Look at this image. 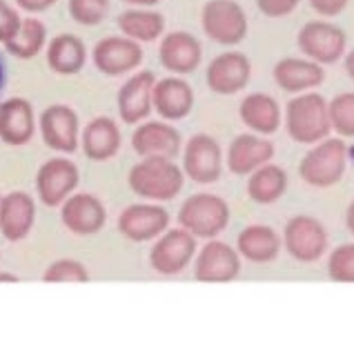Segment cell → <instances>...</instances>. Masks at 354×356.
Masks as SVG:
<instances>
[{
    "label": "cell",
    "instance_id": "6da1fadb",
    "mask_svg": "<svg viewBox=\"0 0 354 356\" xmlns=\"http://www.w3.org/2000/svg\"><path fill=\"white\" fill-rule=\"evenodd\" d=\"M127 185L138 198L168 203L179 198L185 185V172L174 159H140L127 174Z\"/></svg>",
    "mask_w": 354,
    "mask_h": 356
},
{
    "label": "cell",
    "instance_id": "7a4b0ae2",
    "mask_svg": "<svg viewBox=\"0 0 354 356\" xmlns=\"http://www.w3.org/2000/svg\"><path fill=\"white\" fill-rule=\"evenodd\" d=\"M287 136L298 145H314L330 136L328 100L316 92L296 94L285 107Z\"/></svg>",
    "mask_w": 354,
    "mask_h": 356
},
{
    "label": "cell",
    "instance_id": "3957f363",
    "mask_svg": "<svg viewBox=\"0 0 354 356\" xmlns=\"http://www.w3.org/2000/svg\"><path fill=\"white\" fill-rule=\"evenodd\" d=\"M348 170V145L343 138H323L312 145L301 165H298V176L309 187H335Z\"/></svg>",
    "mask_w": 354,
    "mask_h": 356
},
{
    "label": "cell",
    "instance_id": "277c9868",
    "mask_svg": "<svg viewBox=\"0 0 354 356\" xmlns=\"http://www.w3.org/2000/svg\"><path fill=\"white\" fill-rule=\"evenodd\" d=\"M230 222V205L218 194H192L179 209V225L196 238H216Z\"/></svg>",
    "mask_w": 354,
    "mask_h": 356
},
{
    "label": "cell",
    "instance_id": "5b68a950",
    "mask_svg": "<svg viewBox=\"0 0 354 356\" xmlns=\"http://www.w3.org/2000/svg\"><path fill=\"white\" fill-rule=\"evenodd\" d=\"M196 236L185 227L165 229L150 250V265L161 276H176L194 261L198 252Z\"/></svg>",
    "mask_w": 354,
    "mask_h": 356
},
{
    "label": "cell",
    "instance_id": "8992f818",
    "mask_svg": "<svg viewBox=\"0 0 354 356\" xmlns=\"http://www.w3.org/2000/svg\"><path fill=\"white\" fill-rule=\"evenodd\" d=\"M283 248L298 263H316L328 252V229L316 216L296 214L285 222Z\"/></svg>",
    "mask_w": 354,
    "mask_h": 356
},
{
    "label": "cell",
    "instance_id": "52a82bcc",
    "mask_svg": "<svg viewBox=\"0 0 354 356\" xmlns=\"http://www.w3.org/2000/svg\"><path fill=\"white\" fill-rule=\"evenodd\" d=\"M201 25L207 38L227 47L248 36V14L236 0H207L201 11Z\"/></svg>",
    "mask_w": 354,
    "mask_h": 356
},
{
    "label": "cell",
    "instance_id": "ba28073f",
    "mask_svg": "<svg viewBox=\"0 0 354 356\" xmlns=\"http://www.w3.org/2000/svg\"><path fill=\"white\" fill-rule=\"evenodd\" d=\"M81 183L79 165L65 156H54L36 172V194L45 207H61Z\"/></svg>",
    "mask_w": 354,
    "mask_h": 356
},
{
    "label": "cell",
    "instance_id": "9c48e42d",
    "mask_svg": "<svg viewBox=\"0 0 354 356\" xmlns=\"http://www.w3.org/2000/svg\"><path fill=\"white\" fill-rule=\"evenodd\" d=\"M298 49L305 58L319 65H332L346 56V31L330 20H309L296 36Z\"/></svg>",
    "mask_w": 354,
    "mask_h": 356
},
{
    "label": "cell",
    "instance_id": "30bf717a",
    "mask_svg": "<svg viewBox=\"0 0 354 356\" xmlns=\"http://www.w3.org/2000/svg\"><path fill=\"white\" fill-rule=\"evenodd\" d=\"M183 172L198 185H212L223 174V152L214 136L194 134L183 149Z\"/></svg>",
    "mask_w": 354,
    "mask_h": 356
},
{
    "label": "cell",
    "instance_id": "8fae6325",
    "mask_svg": "<svg viewBox=\"0 0 354 356\" xmlns=\"http://www.w3.org/2000/svg\"><path fill=\"white\" fill-rule=\"evenodd\" d=\"M42 143L58 154H74L81 147V120L70 105H49L38 118Z\"/></svg>",
    "mask_w": 354,
    "mask_h": 356
},
{
    "label": "cell",
    "instance_id": "7c38bea8",
    "mask_svg": "<svg viewBox=\"0 0 354 356\" xmlns=\"http://www.w3.org/2000/svg\"><path fill=\"white\" fill-rule=\"evenodd\" d=\"M170 227V211L161 203L145 200V203L127 205L118 214V232L131 243L156 241Z\"/></svg>",
    "mask_w": 354,
    "mask_h": 356
},
{
    "label": "cell",
    "instance_id": "4fadbf2b",
    "mask_svg": "<svg viewBox=\"0 0 354 356\" xmlns=\"http://www.w3.org/2000/svg\"><path fill=\"white\" fill-rule=\"evenodd\" d=\"M241 274V254L232 245L209 238L194 256V278L201 283H232Z\"/></svg>",
    "mask_w": 354,
    "mask_h": 356
},
{
    "label": "cell",
    "instance_id": "5bb4252c",
    "mask_svg": "<svg viewBox=\"0 0 354 356\" xmlns=\"http://www.w3.org/2000/svg\"><path fill=\"white\" fill-rule=\"evenodd\" d=\"M131 149L140 159H176L183 149V136L170 120H143L131 134Z\"/></svg>",
    "mask_w": 354,
    "mask_h": 356
},
{
    "label": "cell",
    "instance_id": "9a60e30c",
    "mask_svg": "<svg viewBox=\"0 0 354 356\" xmlns=\"http://www.w3.org/2000/svg\"><path fill=\"white\" fill-rule=\"evenodd\" d=\"M143 56L145 51L140 42L127 36H105L94 44L92 60L96 70L105 76H125L143 63Z\"/></svg>",
    "mask_w": 354,
    "mask_h": 356
},
{
    "label": "cell",
    "instance_id": "2e32d148",
    "mask_svg": "<svg viewBox=\"0 0 354 356\" xmlns=\"http://www.w3.org/2000/svg\"><path fill=\"white\" fill-rule=\"evenodd\" d=\"M61 220L76 236H94L107 222L103 200L90 192H74L61 205Z\"/></svg>",
    "mask_w": 354,
    "mask_h": 356
},
{
    "label": "cell",
    "instance_id": "e0dca14e",
    "mask_svg": "<svg viewBox=\"0 0 354 356\" xmlns=\"http://www.w3.org/2000/svg\"><path fill=\"white\" fill-rule=\"evenodd\" d=\"M252 78V63L241 51H223L207 65V87L218 96L239 94L248 87Z\"/></svg>",
    "mask_w": 354,
    "mask_h": 356
},
{
    "label": "cell",
    "instance_id": "ac0fdd59",
    "mask_svg": "<svg viewBox=\"0 0 354 356\" xmlns=\"http://www.w3.org/2000/svg\"><path fill=\"white\" fill-rule=\"evenodd\" d=\"M156 83V74L150 70H143L131 74L127 81L118 89V114L125 125H138L147 120V116L154 111L152 105V92Z\"/></svg>",
    "mask_w": 354,
    "mask_h": 356
},
{
    "label": "cell",
    "instance_id": "d6986e66",
    "mask_svg": "<svg viewBox=\"0 0 354 356\" xmlns=\"http://www.w3.org/2000/svg\"><path fill=\"white\" fill-rule=\"evenodd\" d=\"M159 60L174 76L194 74L203 60V47L190 31H170L161 36Z\"/></svg>",
    "mask_w": 354,
    "mask_h": 356
},
{
    "label": "cell",
    "instance_id": "ffe728a7",
    "mask_svg": "<svg viewBox=\"0 0 354 356\" xmlns=\"http://www.w3.org/2000/svg\"><path fill=\"white\" fill-rule=\"evenodd\" d=\"M152 105L163 120H183L194 109V89L183 76H165L161 81L156 78Z\"/></svg>",
    "mask_w": 354,
    "mask_h": 356
},
{
    "label": "cell",
    "instance_id": "44dd1931",
    "mask_svg": "<svg viewBox=\"0 0 354 356\" xmlns=\"http://www.w3.org/2000/svg\"><path fill=\"white\" fill-rule=\"evenodd\" d=\"M38 120L27 98H7L0 103V140L9 147H23L34 138Z\"/></svg>",
    "mask_w": 354,
    "mask_h": 356
},
{
    "label": "cell",
    "instance_id": "7402d4cb",
    "mask_svg": "<svg viewBox=\"0 0 354 356\" xmlns=\"http://www.w3.org/2000/svg\"><path fill=\"white\" fill-rule=\"evenodd\" d=\"M36 222V200L27 192H9L0 200V234L9 243H20L29 236Z\"/></svg>",
    "mask_w": 354,
    "mask_h": 356
},
{
    "label": "cell",
    "instance_id": "603a6c76",
    "mask_svg": "<svg viewBox=\"0 0 354 356\" xmlns=\"http://www.w3.org/2000/svg\"><path fill=\"white\" fill-rule=\"evenodd\" d=\"M123 145V134L114 118L96 116L81 131V147L83 154L94 163H105L114 159Z\"/></svg>",
    "mask_w": 354,
    "mask_h": 356
},
{
    "label": "cell",
    "instance_id": "cb8c5ba5",
    "mask_svg": "<svg viewBox=\"0 0 354 356\" xmlns=\"http://www.w3.org/2000/svg\"><path fill=\"white\" fill-rule=\"evenodd\" d=\"M274 81L283 92L290 94H303L312 92L321 87L325 81L323 65H319L309 58H296V56H287L274 65Z\"/></svg>",
    "mask_w": 354,
    "mask_h": 356
},
{
    "label": "cell",
    "instance_id": "d4e9b609",
    "mask_svg": "<svg viewBox=\"0 0 354 356\" xmlns=\"http://www.w3.org/2000/svg\"><path fill=\"white\" fill-rule=\"evenodd\" d=\"M274 159V145L261 134H241L227 147V167L236 176H250L257 167Z\"/></svg>",
    "mask_w": 354,
    "mask_h": 356
},
{
    "label": "cell",
    "instance_id": "484cf974",
    "mask_svg": "<svg viewBox=\"0 0 354 356\" xmlns=\"http://www.w3.org/2000/svg\"><path fill=\"white\" fill-rule=\"evenodd\" d=\"M239 116L243 120V125L250 127L254 134H261V136L276 134L283 122V111L279 103L270 94L263 92H254L243 98L239 107Z\"/></svg>",
    "mask_w": 354,
    "mask_h": 356
},
{
    "label": "cell",
    "instance_id": "4316f807",
    "mask_svg": "<svg viewBox=\"0 0 354 356\" xmlns=\"http://www.w3.org/2000/svg\"><path fill=\"white\" fill-rule=\"evenodd\" d=\"M283 241L270 225H248L236 238V252L250 263H272L281 254Z\"/></svg>",
    "mask_w": 354,
    "mask_h": 356
},
{
    "label": "cell",
    "instance_id": "83f0119b",
    "mask_svg": "<svg viewBox=\"0 0 354 356\" xmlns=\"http://www.w3.org/2000/svg\"><path fill=\"white\" fill-rule=\"evenodd\" d=\"M87 63V47L76 33H58L47 44V65L58 76L79 74Z\"/></svg>",
    "mask_w": 354,
    "mask_h": 356
},
{
    "label": "cell",
    "instance_id": "f1b7e54d",
    "mask_svg": "<svg viewBox=\"0 0 354 356\" xmlns=\"http://www.w3.org/2000/svg\"><path fill=\"white\" fill-rule=\"evenodd\" d=\"M116 25L123 31V36L131 40L154 42L165 33V16L161 11H154L150 7H134L118 14Z\"/></svg>",
    "mask_w": 354,
    "mask_h": 356
},
{
    "label": "cell",
    "instance_id": "f546056e",
    "mask_svg": "<svg viewBox=\"0 0 354 356\" xmlns=\"http://www.w3.org/2000/svg\"><path fill=\"white\" fill-rule=\"evenodd\" d=\"M287 183H290L287 172L281 165L270 161L250 174L248 196L259 205H272L279 198H283V194L287 192Z\"/></svg>",
    "mask_w": 354,
    "mask_h": 356
},
{
    "label": "cell",
    "instance_id": "4dcf8cb0",
    "mask_svg": "<svg viewBox=\"0 0 354 356\" xmlns=\"http://www.w3.org/2000/svg\"><path fill=\"white\" fill-rule=\"evenodd\" d=\"M47 42V27L45 22L38 18H23L18 31L5 42L7 54H12L14 58L31 60L42 51Z\"/></svg>",
    "mask_w": 354,
    "mask_h": 356
},
{
    "label": "cell",
    "instance_id": "1f68e13d",
    "mask_svg": "<svg viewBox=\"0 0 354 356\" xmlns=\"http://www.w3.org/2000/svg\"><path fill=\"white\" fill-rule=\"evenodd\" d=\"M330 125L341 138H354V92H343L328 103Z\"/></svg>",
    "mask_w": 354,
    "mask_h": 356
},
{
    "label": "cell",
    "instance_id": "d6a6232c",
    "mask_svg": "<svg viewBox=\"0 0 354 356\" xmlns=\"http://www.w3.org/2000/svg\"><path fill=\"white\" fill-rule=\"evenodd\" d=\"M45 283H87L90 281V270L85 263L76 259H58L47 265L45 274H42Z\"/></svg>",
    "mask_w": 354,
    "mask_h": 356
},
{
    "label": "cell",
    "instance_id": "836d02e7",
    "mask_svg": "<svg viewBox=\"0 0 354 356\" xmlns=\"http://www.w3.org/2000/svg\"><path fill=\"white\" fill-rule=\"evenodd\" d=\"M67 9L74 22L83 27H96L109 14V0H67Z\"/></svg>",
    "mask_w": 354,
    "mask_h": 356
},
{
    "label": "cell",
    "instance_id": "e575fe53",
    "mask_svg": "<svg viewBox=\"0 0 354 356\" xmlns=\"http://www.w3.org/2000/svg\"><path fill=\"white\" fill-rule=\"evenodd\" d=\"M328 274L335 283H354V243L339 245L330 252Z\"/></svg>",
    "mask_w": 354,
    "mask_h": 356
},
{
    "label": "cell",
    "instance_id": "d590c367",
    "mask_svg": "<svg viewBox=\"0 0 354 356\" xmlns=\"http://www.w3.org/2000/svg\"><path fill=\"white\" fill-rule=\"evenodd\" d=\"M20 22H23V18H20L18 11L9 5L7 0H0V42L5 44L9 38H12L18 31Z\"/></svg>",
    "mask_w": 354,
    "mask_h": 356
},
{
    "label": "cell",
    "instance_id": "8d00e7d4",
    "mask_svg": "<svg viewBox=\"0 0 354 356\" xmlns=\"http://www.w3.org/2000/svg\"><path fill=\"white\" fill-rule=\"evenodd\" d=\"M298 3H301V0H257V7L261 14L268 18H283V16H290L298 7Z\"/></svg>",
    "mask_w": 354,
    "mask_h": 356
},
{
    "label": "cell",
    "instance_id": "74e56055",
    "mask_svg": "<svg viewBox=\"0 0 354 356\" xmlns=\"http://www.w3.org/2000/svg\"><path fill=\"white\" fill-rule=\"evenodd\" d=\"M314 11H319L321 16L332 18V16H339L343 9L348 7V0H309Z\"/></svg>",
    "mask_w": 354,
    "mask_h": 356
},
{
    "label": "cell",
    "instance_id": "f35d334b",
    "mask_svg": "<svg viewBox=\"0 0 354 356\" xmlns=\"http://www.w3.org/2000/svg\"><path fill=\"white\" fill-rule=\"evenodd\" d=\"M14 3L20 9L29 11V14H38V11H45V9L54 7V5L58 3V0H14Z\"/></svg>",
    "mask_w": 354,
    "mask_h": 356
},
{
    "label": "cell",
    "instance_id": "ab89813d",
    "mask_svg": "<svg viewBox=\"0 0 354 356\" xmlns=\"http://www.w3.org/2000/svg\"><path fill=\"white\" fill-rule=\"evenodd\" d=\"M343 65H346V72H348V76H350L352 81H354V49L346 54V60H343Z\"/></svg>",
    "mask_w": 354,
    "mask_h": 356
},
{
    "label": "cell",
    "instance_id": "60d3db41",
    "mask_svg": "<svg viewBox=\"0 0 354 356\" xmlns=\"http://www.w3.org/2000/svg\"><path fill=\"white\" fill-rule=\"evenodd\" d=\"M5 85H7V63H5V56L0 54V92H3Z\"/></svg>",
    "mask_w": 354,
    "mask_h": 356
},
{
    "label": "cell",
    "instance_id": "b9f144b4",
    "mask_svg": "<svg viewBox=\"0 0 354 356\" xmlns=\"http://www.w3.org/2000/svg\"><path fill=\"white\" fill-rule=\"evenodd\" d=\"M346 225H348V232L354 234V200L348 205V211H346Z\"/></svg>",
    "mask_w": 354,
    "mask_h": 356
},
{
    "label": "cell",
    "instance_id": "7bdbcfd3",
    "mask_svg": "<svg viewBox=\"0 0 354 356\" xmlns=\"http://www.w3.org/2000/svg\"><path fill=\"white\" fill-rule=\"evenodd\" d=\"M123 3L134 5V7H154V5H159L161 0H123Z\"/></svg>",
    "mask_w": 354,
    "mask_h": 356
},
{
    "label": "cell",
    "instance_id": "ee69618b",
    "mask_svg": "<svg viewBox=\"0 0 354 356\" xmlns=\"http://www.w3.org/2000/svg\"><path fill=\"white\" fill-rule=\"evenodd\" d=\"M0 283H20V276L12 272H0Z\"/></svg>",
    "mask_w": 354,
    "mask_h": 356
},
{
    "label": "cell",
    "instance_id": "f6af8a7d",
    "mask_svg": "<svg viewBox=\"0 0 354 356\" xmlns=\"http://www.w3.org/2000/svg\"><path fill=\"white\" fill-rule=\"evenodd\" d=\"M0 200H3V194H0Z\"/></svg>",
    "mask_w": 354,
    "mask_h": 356
}]
</instances>
